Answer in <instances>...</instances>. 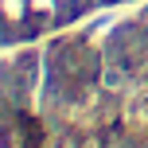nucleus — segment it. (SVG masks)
Listing matches in <instances>:
<instances>
[{"label": "nucleus", "mask_w": 148, "mask_h": 148, "mask_svg": "<svg viewBox=\"0 0 148 148\" xmlns=\"http://www.w3.org/2000/svg\"><path fill=\"white\" fill-rule=\"evenodd\" d=\"M47 70L62 74V78H74V82L97 86L105 62H101V51H94L86 39H59V43L47 51Z\"/></svg>", "instance_id": "1"}]
</instances>
